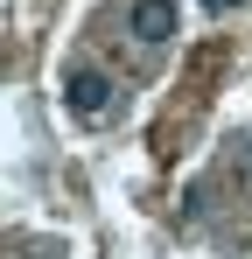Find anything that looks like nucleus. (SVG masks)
<instances>
[{"instance_id": "obj_1", "label": "nucleus", "mask_w": 252, "mask_h": 259, "mask_svg": "<svg viewBox=\"0 0 252 259\" xmlns=\"http://www.w3.org/2000/svg\"><path fill=\"white\" fill-rule=\"evenodd\" d=\"M63 105L77 112L84 126H105V119L119 112V84H112L105 70H91V63H70V77H63Z\"/></svg>"}, {"instance_id": "obj_2", "label": "nucleus", "mask_w": 252, "mask_h": 259, "mask_svg": "<svg viewBox=\"0 0 252 259\" xmlns=\"http://www.w3.org/2000/svg\"><path fill=\"white\" fill-rule=\"evenodd\" d=\"M175 28H182L175 0H126V35H133L140 49H161V42H175Z\"/></svg>"}, {"instance_id": "obj_3", "label": "nucleus", "mask_w": 252, "mask_h": 259, "mask_svg": "<svg viewBox=\"0 0 252 259\" xmlns=\"http://www.w3.org/2000/svg\"><path fill=\"white\" fill-rule=\"evenodd\" d=\"M231 7H238V0H203V14H231Z\"/></svg>"}, {"instance_id": "obj_4", "label": "nucleus", "mask_w": 252, "mask_h": 259, "mask_svg": "<svg viewBox=\"0 0 252 259\" xmlns=\"http://www.w3.org/2000/svg\"><path fill=\"white\" fill-rule=\"evenodd\" d=\"M245 161H252V133H245Z\"/></svg>"}, {"instance_id": "obj_5", "label": "nucleus", "mask_w": 252, "mask_h": 259, "mask_svg": "<svg viewBox=\"0 0 252 259\" xmlns=\"http://www.w3.org/2000/svg\"><path fill=\"white\" fill-rule=\"evenodd\" d=\"M35 259H56V252H35Z\"/></svg>"}]
</instances>
